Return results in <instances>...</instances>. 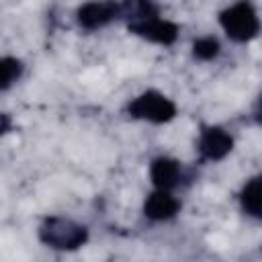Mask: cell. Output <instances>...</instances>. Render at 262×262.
Listing matches in <instances>:
<instances>
[{"label":"cell","mask_w":262,"mask_h":262,"mask_svg":"<svg viewBox=\"0 0 262 262\" xmlns=\"http://www.w3.org/2000/svg\"><path fill=\"white\" fill-rule=\"evenodd\" d=\"M39 237L45 246L55 250H76L88 239V231L84 225L63 219V217H49L39 227Z\"/></svg>","instance_id":"cell-1"},{"label":"cell","mask_w":262,"mask_h":262,"mask_svg":"<svg viewBox=\"0 0 262 262\" xmlns=\"http://www.w3.org/2000/svg\"><path fill=\"white\" fill-rule=\"evenodd\" d=\"M219 23H221L223 31L227 33V37L237 43L254 39L260 31V20L248 2H237L229 8H225L219 14Z\"/></svg>","instance_id":"cell-2"},{"label":"cell","mask_w":262,"mask_h":262,"mask_svg":"<svg viewBox=\"0 0 262 262\" xmlns=\"http://www.w3.org/2000/svg\"><path fill=\"white\" fill-rule=\"evenodd\" d=\"M127 111L135 119H143L149 123H168L176 115V104L168 96H164L156 90H147V92L139 94L137 98H133L129 102Z\"/></svg>","instance_id":"cell-3"},{"label":"cell","mask_w":262,"mask_h":262,"mask_svg":"<svg viewBox=\"0 0 262 262\" xmlns=\"http://www.w3.org/2000/svg\"><path fill=\"white\" fill-rule=\"evenodd\" d=\"M129 31L158 45H172L178 37V27L166 18H160L158 14L129 20Z\"/></svg>","instance_id":"cell-4"},{"label":"cell","mask_w":262,"mask_h":262,"mask_svg":"<svg viewBox=\"0 0 262 262\" xmlns=\"http://www.w3.org/2000/svg\"><path fill=\"white\" fill-rule=\"evenodd\" d=\"M117 16H121V4H111V2H90L80 6L78 10V23L88 31L100 29Z\"/></svg>","instance_id":"cell-5"},{"label":"cell","mask_w":262,"mask_h":262,"mask_svg":"<svg viewBox=\"0 0 262 262\" xmlns=\"http://www.w3.org/2000/svg\"><path fill=\"white\" fill-rule=\"evenodd\" d=\"M233 147L231 135L221 127H207L199 137V151L207 160H223Z\"/></svg>","instance_id":"cell-6"},{"label":"cell","mask_w":262,"mask_h":262,"mask_svg":"<svg viewBox=\"0 0 262 262\" xmlns=\"http://www.w3.org/2000/svg\"><path fill=\"white\" fill-rule=\"evenodd\" d=\"M180 203L168 192V190H156L151 192L147 199H145V205H143V211L149 219L154 221H164V219H170L176 215Z\"/></svg>","instance_id":"cell-7"},{"label":"cell","mask_w":262,"mask_h":262,"mask_svg":"<svg viewBox=\"0 0 262 262\" xmlns=\"http://www.w3.org/2000/svg\"><path fill=\"white\" fill-rule=\"evenodd\" d=\"M151 182L158 186V190H170L178 184L180 178V166L172 158H156L149 168Z\"/></svg>","instance_id":"cell-8"},{"label":"cell","mask_w":262,"mask_h":262,"mask_svg":"<svg viewBox=\"0 0 262 262\" xmlns=\"http://www.w3.org/2000/svg\"><path fill=\"white\" fill-rule=\"evenodd\" d=\"M242 209L252 217H262V176L252 178L239 194Z\"/></svg>","instance_id":"cell-9"},{"label":"cell","mask_w":262,"mask_h":262,"mask_svg":"<svg viewBox=\"0 0 262 262\" xmlns=\"http://www.w3.org/2000/svg\"><path fill=\"white\" fill-rule=\"evenodd\" d=\"M20 72H23V63H20L18 59H14V57H4V59L0 61V86H2V90L10 88V84L18 80Z\"/></svg>","instance_id":"cell-10"},{"label":"cell","mask_w":262,"mask_h":262,"mask_svg":"<svg viewBox=\"0 0 262 262\" xmlns=\"http://www.w3.org/2000/svg\"><path fill=\"white\" fill-rule=\"evenodd\" d=\"M219 53V41L215 37H201L192 43V55L196 59L209 61Z\"/></svg>","instance_id":"cell-11"}]
</instances>
